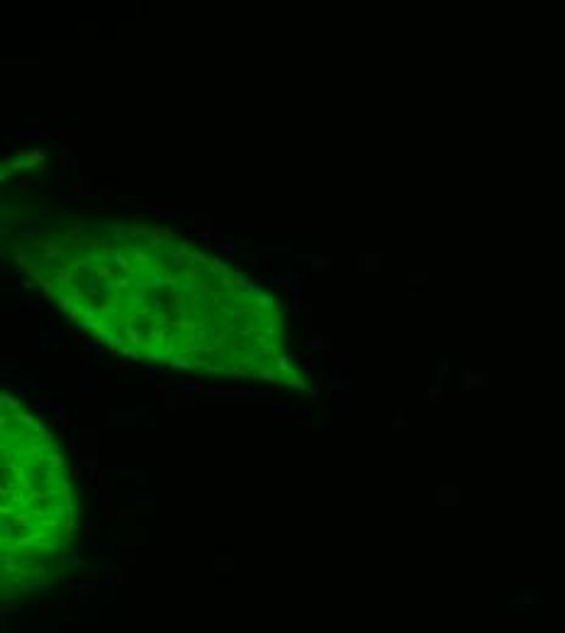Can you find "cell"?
<instances>
[]
</instances>
